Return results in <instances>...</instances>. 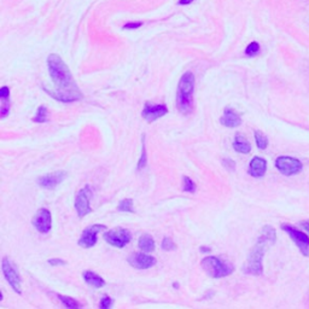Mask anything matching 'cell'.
I'll list each match as a JSON object with an SVG mask.
<instances>
[{"label":"cell","mask_w":309,"mask_h":309,"mask_svg":"<svg viewBox=\"0 0 309 309\" xmlns=\"http://www.w3.org/2000/svg\"><path fill=\"white\" fill-rule=\"evenodd\" d=\"M82 277H84L85 281H86L88 285L97 287V289H99V287H103L104 285H105V281H104L103 278L92 271H85L84 274H82Z\"/></svg>","instance_id":"18"},{"label":"cell","mask_w":309,"mask_h":309,"mask_svg":"<svg viewBox=\"0 0 309 309\" xmlns=\"http://www.w3.org/2000/svg\"><path fill=\"white\" fill-rule=\"evenodd\" d=\"M106 226L104 225H92L90 227L85 228L84 232H82L80 239H79L78 244L81 248H85V249H88V248L94 246L97 244V235L99 232L105 231Z\"/></svg>","instance_id":"11"},{"label":"cell","mask_w":309,"mask_h":309,"mask_svg":"<svg viewBox=\"0 0 309 309\" xmlns=\"http://www.w3.org/2000/svg\"><path fill=\"white\" fill-rule=\"evenodd\" d=\"M222 164L223 167L227 168L228 170H235V163L234 161L231 160V158H225V160H222Z\"/></svg>","instance_id":"31"},{"label":"cell","mask_w":309,"mask_h":309,"mask_svg":"<svg viewBox=\"0 0 309 309\" xmlns=\"http://www.w3.org/2000/svg\"><path fill=\"white\" fill-rule=\"evenodd\" d=\"M117 210H118V212L133 214L134 210H133V200H132V198H126V200H122L120 203H118Z\"/></svg>","instance_id":"22"},{"label":"cell","mask_w":309,"mask_h":309,"mask_svg":"<svg viewBox=\"0 0 309 309\" xmlns=\"http://www.w3.org/2000/svg\"><path fill=\"white\" fill-rule=\"evenodd\" d=\"M92 196H93V192H92V189L90 186H85V188L81 189L80 191H79V194L76 195L75 209L76 213H78L79 218H84V216H86L90 213H92V208L90 203Z\"/></svg>","instance_id":"8"},{"label":"cell","mask_w":309,"mask_h":309,"mask_svg":"<svg viewBox=\"0 0 309 309\" xmlns=\"http://www.w3.org/2000/svg\"><path fill=\"white\" fill-rule=\"evenodd\" d=\"M194 92L195 75L191 72H186L180 78L176 91V106L180 114L189 115L194 110Z\"/></svg>","instance_id":"3"},{"label":"cell","mask_w":309,"mask_h":309,"mask_svg":"<svg viewBox=\"0 0 309 309\" xmlns=\"http://www.w3.org/2000/svg\"><path fill=\"white\" fill-rule=\"evenodd\" d=\"M2 269L5 279L8 280L9 284H10V286L14 289V291L21 295V292H22V287H21V278L20 275H18L15 266L11 264V261L8 258L3 259Z\"/></svg>","instance_id":"9"},{"label":"cell","mask_w":309,"mask_h":309,"mask_svg":"<svg viewBox=\"0 0 309 309\" xmlns=\"http://www.w3.org/2000/svg\"><path fill=\"white\" fill-rule=\"evenodd\" d=\"M57 297L59 298V301L64 304V307L70 308V309H78L82 308V304L79 303L78 301L74 298L69 297V296H64V295H57Z\"/></svg>","instance_id":"20"},{"label":"cell","mask_w":309,"mask_h":309,"mask_svg":"<svg viewBox=\"0 0 309 309\" xmlns=\"http://www.w3.org/2000/svg\"><path fill=\"white\" fill-rule=\"evenodd\" d=\"M138 246L142 252L145 253H152L155 250V240L151 235L148 233H144L140 235L139 241H138Z\"/></svg>","instance_id":"19"},{"label":"cell","mask_w":309,"mask_h":309,"mask_svg":"<svg viewBox=\"0 0 309 309\" xmlns=\"http://www.w3.org/2000/svg\"><path fill=\"white\" fill-rule=\"evenodd\" d=\"M196 190V183L194 180L190 179L189 176H182V191L183 192H189V194H195Z\"/></svg>","instance_id":"24"},{"label":"cell","mask_w":309,"mask_h":309,"mask_svg":"<svg viewBox=\"0 0 309 309\" xmlns=\"http://www.w3.org/2000/svg\"><path fill=\"white\" fill-rule=\"evenodd\" d=\"M277 240V234H275V229L272 226H265L264 228L260 231V237L256 241L255 246L253 248L248 256L245 265L243 266V272L245 274L252 275H261L264 272V265H262V260H264L266 250L269 246L273 245Z\"/></svg>","instance_id":"2"},{"label":"cell","mask_w":309,"mask_h":309,"mask_svg":"<svg viewBox=\"0 0 309 309\" xmlns=\"http://www.w3.org/2000/svg\"><path fill=\"white\" fill-rule=\"evenodd\" d=\"M202 268L207 272L208 275L212 278H223L227 275L232 274L234 271L233 266H231L227 262L222 261L216 256H208V258L203 259L201 262Z\"/></svg>","instance_id":"4"},{"label":"cell","mask_w":309,"mask_h":309,"mask_svg":"<svg viewBox=\"0 0 309 309\" xmlns=\"http://www.w3.org/2000/svg\"><path fill=\"white\" fill-rule=\"evenodd\" d=\"M173 287H175V289H179V284H177V283H174V284H173Z\"/></svg>","instance_id":"37"},{"label":"cell","mask_w":309,"mask_h":309,"mask_svg":"<svg viewBox=\"0 0 309 309\" xmlns=\"http://www.w3.org/2000/svg\"><path fill=\"white\" fill-rule=\"evenodd\" d=\"M104 239H105L106 243L110 244V245L122 249V248L126 246L131 241V239H132V234H131V232L126 228L115 227L112 229H109L108 232L104 233Z\"/></svg>","instance_id":"6"},{"label":"cell","mask_w":309,"mask_h":309,"mask_svg":"<svg viewBox=\"0 0 309 309\" xmlns=\"http://www.w3.org/2000/svg\"><path fill=\"white\" fill-rule=\"evenodd\" d=\"M0 98H2V100L10 99V90H9L8 86L2 87V90H0Z\"/></svg>","instance_id":"30"},{"label":"cell","mask_w":309,"mask_h":309,"mask_svg":"<svg viewBox=\"0 0 309 309\" xmlns=\"http://www.w3.org/2000/svg\"><path fill=\"white\" fill-rule=\"evenodd\" d=\"M142 26H143L142 22H130V23L125 24L123 29H137Z\"/></svg>","instance_id":"32"},{"label":"cell","mask_w":309,"mask_h":309,"mask_svg":"<svg viewBox=\"0 0 309 309\" xmlns=\"http://www.w3.org/2000/svg\"><path fill=\"white\" fill-rule=\"evenodd\" d=\"M192 2H194V0H179V5H189L191 4Z\"/></svg>","instance_id":"34"},{"label":"cell","mask_w":309,"mask_h":309,"mask_svg":"<svg viewBox=\"0 0 309 309\" xmlns=\"http://www.w3.org/2000/svg\"><path fill=\"white\" fill-rule=\"evenodd\" d=\"M162 249L164 250V252H173V250L176 249V244L174 243V241L170 239L169 237H164L163 240H162V244H161Z\"/></svg>","instance_id":"26"},{"label":"cell","mask_w":309,"mask_h":309,"mask_svg":"<svg viewBox=\"0 0 309 309\" xmlns=\"http://www.w3.org/2000/svg\"><path fill=\"white\" fill-rule=\"evenodd\" d=\"M220 123L222 126L228 127V128H235L241 125V118L240 116L234 111L233 109L231 108H226L225 111H223L222 117L220 118Z\"/></svg>","instance_id":"15"},{"label":"cell","mask_w":309,"mask_h":309,"mask_svg":"<svg viewBox=\"0 0 309 309\" xmlns=\"http://www.w3.org/2000/svg\"><path fill=\"white\" fill-rule=\"evenodd\" d=\"M259 52H260V45L256 41H254L252 42V44L248 45V47L245 50V54L249 57H254V56H256Z\"/></svg>","instance_id":"27"},{"label":"cell","mask_w":309,"mask_h":309,"mask_svg":"<svg viewBox=\"0 0 309 309\" xmlns=\"http://www.w3.org/2000/svg\"><path fill=\"white\" fill-rule=\"evenodd\" d=\"M128 264L137 269H149L156 265V259L148 254H132L128 258Z\"/></svg>","instance_id":"14"},{"label":"cell","mask_w":309,"mask_h":309,"mask_svg":"<svg viewBox=\"0 0 309 309\" xmlns=\"http://www.w3.org/2000/svg\"><path fill=\"white\" fill-rule=\"evenodd\" d=\"M47 67L50 72L54 91L46 90L54 99L63 103H73L82 99V92L79 88L69 67L58 54L52 53L47 58Z\"/></svg>","instance_id":"1"},{"label":"cell","mask_w":309,"mask_h":309,"mask_svg":"<svg viewBox=\"0 0 309 309\" xmlns=\"http://www.w3.org/2000/svg\"><path fill=\"white\" fill-rule=\"evenodd\" d=\"M67 176H68V173L64 172V170H58V172H53L40 176L38 179V182L41 188L46 190H53L56 189L60 182H63Z\"/></svg>","instance_id":"13"},{"label":"cell","mask_w":309,"mask_h":309,"mask_svg":"<svg viewBox=\"0 0 309 309\" xmlns=\"http://www.w3.org/2000/svg\"><path fill=\"white\" fill-rule=\"evenodd\" d=\"M255 140H256V145H258V148L260 150L267 149L268 139L261 131H255Z\"/></svg>","instance_id":"23"},{"label":"cell","mask_w":309,"mask_h":309,"mask_svg":"<svg viewBox=\"0 0 309 309\" xmlns=\"http://www.w3.org/2000/svg\"><path fill=\"white\" fill-rule=\"evenodd\" d=\"M168 114V108L166 104H151L146 102L144 104V109L142 111V116L145 121L149 123L154 122L158 118L163 117L164 115Z\"/></svg>","instance_id":"10"},{"label":"cell","mask_w":309,"mask_h":309,"mask_svg":"<svg viewBox=\"0 0 309 309\" xmlns=\"http://www.w3.org/2000/svg\"><path fill=\"white\" fill-rule=\"evenodd\" d=\"M275 168H277L283 175L291 176L296 174L301 173L303 169V164L302 162L295 157H290V156H279L275 160Z\"/></svg>","instance_id":"5"},{"label":"cell","mask_w":309,"mask_h":309,"mask_svg":"<svg viewBox=\"0 0 309 309\" xmlns=\"http://www.w3.org/2000/svg\"><path fill=\"white\" fill-rule=\"evenodd\" d=\"M267 172V162L262 157H254L249 164V174L254 177H262Z\"/></svg>","instance_id":"16"},{"label":"cell","mask_w":309,"mask_h":309,"mask_svg":"<svg viewBox=\"0 0 309 309\" xmlns=\"http://www.w3.org/2000/svg\"><path fill=\"white\" fill-rule=\"evenodd\" d=\"M302 227L304 228L305 232H308V233H309V221H303V222H302Z\"/></svg>","instance_id":"35"},{"label":"cell","mask_w":309,"mask_h":309,"mask_svg":"<svg viewBox=\"0 0 309 309\" xmlns=\"http://www.w3.org/2000/svg\"><path fill=\"white\" fill-rule=\"evenodd\" d=\"M33 122L35 123H45L47 122V108L44 105H40L36 110V114L33 117Z\"/></svg>","instance_id":"21"},{"label":"cell","mask_w":309,"mask_h":309,"mask_svg":"<svg viewBox=\"0 0 309 309\" xmlns=\"http://www.w3.org/2000/svg\"><path fill=\"white\" fill-rule=\"evenodd\" d=\"M33 226L40 233H48L52 228V216L50 210L41 208L39 209L33 218Z\"/></svg>","instance_id":"12"},{"label":"cell","mask_w":309,"mask_h":309,"mask_svg":"<svg viewBox=\"0 0 309 309\" xmlns=\"http://www.w3.org/2000/svg\"><path fill=\"white\" fill-rule=\"evenodd\" d=\"M48 264H50L51 266H64V265H67V262L64 261V260H60V259H50L48 260Z\"/></svg>","instance_id":"33"},{"label":"cell","mask_w":309,"mask_h":309,"mask_svg":"<svg viewBox=\"0 0 309 309\" xmlns=\"http://www.w3.org/2000/svg\"><path fill=\"white\" fill-rule=\"evenodd\" d=\"M112 298L109 297V296H104V297L100 299V303H99V308L102 309H109L112 307Z\"/></svg>","instance_id":"29"},{"label":"cell","mask_w":309,"mask_h":309,"mask_svg":"<svg viewBox=\"0 0 309 309\" xmlns=\"http://www.w3.org/2000/svg\"><path fill=\"white\" fill-rule=\"evenodd\" d=\"M10 100H2V110H0V115H2V118H5L6 116L9 115L10 112Z\"/></svg>","instance_id":"28"},{"label":"cell","mask_w":309,"mask_h":309,"mask_svg":"<svg viewBox=\"0 0 309 309\" xmlns=\"http://www.w3.org/2000/svg\"><path fill=\"white\" fill-rule=\"evenodd\" d=\"M142 143H143V146H142V156H140V160L139 162H138V170L143 169L144 167L146 166V146H145V134H143L142 137Z\"/></svg>","instance_id":"25"},{"label":"cell","mask_w":309,"mask_h":309,"mask_svg":"<svg viewBox=\"0 0 309 309\" xmlns=\"http://www.w3.org/2000/svg\"><path fill=\"white\" fill-rule=\"evenodd\" d=\"M283 231H285L287 234L290 235V238L293 240V243L297 245V248L301 252L302 255L309 256V237L304 232L299 231V229L295 228L291 225H287V223H283L280 226Z\"/></svg>","instance_id":"7"},{"label":"cell","mask_w":309,"mask_h":309,"mask_svg":"<svg viewBox=\"0 0 309 309\" xmlns=\"http://www.w3.org/2000/svg\"><path fill=\"white\" fill-rule=\"evenodd\" d=\"M200 250L202 253H209V252H212V249H210L209 246H201L200 248Z\"/></svg>","instance_id":"36"},{"label":"cell","mask_w":309,"mask_h":309,"mask_svg":"<svg viewBox=\"0 0 309 309\" xmlns=\"http://www.w3.org/2000/svg\"><path fill=\"white\" fill-rule=\"evenodd\" d=\"M233 149L239 154H249L252 151V145L241 134H235L233 140Z\"/></svg>","instance_id":"17"}]
</instances>
